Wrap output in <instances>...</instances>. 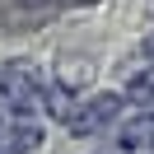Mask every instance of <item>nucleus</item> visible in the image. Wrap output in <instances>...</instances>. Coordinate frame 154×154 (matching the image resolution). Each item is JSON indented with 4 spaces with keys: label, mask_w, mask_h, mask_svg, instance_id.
I'll list each match as a JSON object with an SVG mask.
<instances>
[{
    "label": "nucleus",
    "mask_w": 154,
    "mask_h": 154,
    "mask_svg": "<svg viewBox=\"0 0 154 154\" xmlns=\"http://www.w3.org/2000/svg\"><path fill=\"white\" fill-rule=\"evenodd\" d=\"M117 107H122V98H117V94H98L94 103H84V112L70 107V122H66V126H70L75 135H89V131H98L103 122H112Z\"/></svg>",
    "instance_id": "obj_1"
}]
</instances>
